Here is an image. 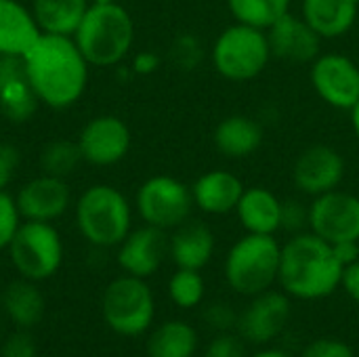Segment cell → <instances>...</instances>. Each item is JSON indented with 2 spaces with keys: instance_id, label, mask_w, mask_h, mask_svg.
<instances>
[{
  "instance_id": "1",
  "label": "cell",
  "mask_w": 359,
  "mask_h": 357,
  "mask_svg": "<svg viewBox=\"0 0 359 357\" xmlns=\"http://www.w3.org/2000/svg\"><path fill=\"white\" fill-rule=\"evenodd\" d=\"M21 61L40 105L67 109L82 99L90 63L72 36L40 34Z\"/></svg>"
},
{
  "instance_id": "2",
  "label": "cell",
  "mask_w": 359,
  "mask_h": 357,
  "mask_svg": "<svg viewBox=\"0 0 359 357\" xmlns=\"http://www.w3.org/2000/svg\"><path fill=\"white\" fill-rule=\"evenodd\" d=\"M343 269L332 244L311 231H301L282 246L278 282L292 299L318 301L341 286Z\"/></svg>"
},
{
  "instance_id": "3",
  "label": "cell",
  "mask_w": 359,
  "mask_h": 357,
  "mask_svg": "<svg viewBox=\"0 0 359 357\" xmlns=\"http://www.w3.org/2000/svg\"><path fill=\"white\" fill-rule=\"evenodd\" d=\"M72 38L90 65L114 67L133 50L135 21L120 2L90 4Z\"/></svg>"
},
{
  "instance_id": "4",
  "label": "cell",
  "mask_w": 359,
  "mask_h": 357,
  "mask_svg": "<svg viewBox=\"0 0 359 357\" xmlns=\"http://www.w3.org/2000/svg\"><path fill=\"white\" fill-rule=\"evenodd\" d=\"M74 217L82 238L97 248L120 246L133 229L128 198L107 183L86 187L76 200Z\"/></svg>"
},
{
  "instance_id": "5",
  "label": "cell",
  "mask_w": 359,
  "mask_h": 357,
  "mask_svg": "<svg viewBox=\"0 0 359 357\" xmlns=\"http://www.w3.org/2000/svg\"><path fill=\"white\" fill-rule=\"evenodd\" d=\"M282 246L276 236L246 234L227 252L225 280L229 288L242 297H257L278 280Z\"/></svg>"
},
{
  "instance_id": "6",
  "label": "cell",
  "mask_w": 359,
  "mask_h": 357,
  "mask_svg": "<svg viewBox=\"0 0 359 357\" xmlns=\"http://www.w3.org/2000/svg\"><path fill=\"white\" fill-rule=\"evenodd\" d=\"M271 59L267 29L231 23L212 42L210 63L215 72L229 82H248L263 74Z\"/></svg>"
},
{
  "instance_id": "7",
  "label": "cell",
  "mask_w": 359,
  "mask_h": 357,
  "mask_svg": "<svg viewBox=\"0 0 359 357\" xmlns=\"http://www.w3.org/2000/svg\"><path fill=\"white\" fill-rule=\"evenodd\" d=\"M6 250L17 274L32 282L53 278L63 263V242L53 223L21 221Z\"/></svg>"
},
{
  "instance_id": "8",
  "label": "cell",
  "mask_w": 359,
  "mask_h": 357,
  "mask_svg": "<svg viewBox=\"0 0 359 357\" xmlns=\"http://www.w3.org/2000/svg\"><path fill=\"white\" fill-rule=\"evenodd\" d=\"M105 324L120 337H139L149 330L156 314L154 292L143 278L122 276L107 284L101 301Z\"/></svg>"
},
{
  "instance_id": "9",
  "label": "cell",
  "mask_w": 359,
  "mask_h": 357,
  "mask_svg": "<svg viewBox=\"0 0 359 357\" xmlns=\"http://www.w3.org/2000/svg\"><path fill=\"white\" fill-rule=\"evenodd\" d=\"M135 206L145 225L168 231L189 221L196 204L187 183L170 175H154L139 185Z\"/></svg>"
},
{
  "instance_id": "10",
  "label": "cell",
  "mask_w": 359,
  "mask_h": 357,
  "mask_svg": "<svg viewBox=\"0 0 359 357\" xmlns=\"http://www.w3.org/2000/svg\"><path fill=\"white\" fill-rule=\"evenodd\" d=\"M307 227L328 244L359 242V198L349 191H328L309 204Z\"/></svg>"
},
{
  "instance_id": "11",
  "label": "cell",
  "mask_w": 359,
  "mask_h": 357,
  "mask_svg": "<svg viewBox=\"0 0 359 357\" xmlns=\"http://www.w3.org/2000/svg\"><path fill=\"white\" fill-rule=\"evenodd\" d=\"M309 80L316 95L334 109L351 112L359 101V65L343 53H320L311 61Z\"/></svg>"
},
{
  "instance_id": "12",
  "label": "cell",
  "mask_w": 359,
  "mask_h": 357,
  "mask_svg": "<svg viewBox=\"0 0 359 357\" xmlns=\"http://www.w3.org/2000/svg\"><path fill=\"white\" fill-rule=\"evenodd\" d=\"M76 143L86 164L114 166L128 156L133 133L122 118L114 114H101L82 126Z\"/></svg>"
},
{
  "instance_id": "13",
  "label": "cell",
  "mask_w": 359,
  "mask_h": 357,
  "mask_svg": "<svg viewBox=\"0 0 359 357\" xmlns=\"http://www.w3.org/2000/svg\"><path fill=\"white\" fill-rule=\"evenodd\" d=\"M347 173L345 158L332 145L316 143L299 154L292 166V183L305 196H322L341 187Z\"/></svg>"
},
{
  "instance_id": "14",
  "label": "cell",
  "mask_w": 359,
  "mask_h": 357,
  "mask_svg": "<svg viewBox=\"0 0 359 357\" xmlns=\"http://www.w3.org/2000/svg\"><path fill=\"white\" fill-rule=\"evenodd\" d=\"M290 297L286 292L265 290L248 303V307L240 314L238 330L240 337L252 345H267L290 322Z\"/></svg>"
},
{
  "instance_id": "15",
  "label": "cell",
  "mask_w": 359,
  "mask_h": 357,
  "mask_svg": "<svg viewBox=\"0 0 359 357\" xmlns=\"http://www.w3.org/2000/svg\"><path fill=\"white\" fill-rule=\"evenodd\" d=\"M15 204L23 221L53 223L67 213L72 204V191L65 179L42 173L19 187Z\"/></svg>"
},
{
  "instance_id": "16",
  "label": "cell",
  "mask_w": 359,
  "mask_h": 357,
  "mask_svg": "<svg viewBox=\"0 0 359 357\" xmlns=\"http://www.w3.org/2000/svg\"><path fill=\"white\" fill-rule=\"evenodd\" d=\"M271 57L288 63H311L322 53V36L301 17L286 13L267 29Z\"/></svg>"
},
{
  "instance_id": "17",
  "label": "cell",
  "mask_w": 359,
  "mask_h": 357,
  "mask_svg": "<svg viewBox=\"0 0 359 357\" xmlns=\"http://www.w3.org/2000/svg\"><path fill=\"white\" fill-rule=\"evenodd\" d=\"M170 238L164 229L143 225L139 229H130V234L118 246V265L124 274L135 278L154 276L168 255Z\"/></svg>"
},
{
  "instance_id": "18",
  "label": "cell",
  "mask_w": 359,
  "mask_h": 357,
  "mask_svg": "<svg viewBox=\"0 0 359 357\" xmlns=\"http://www.w3.org/2000/svg\"><path fill=\"white\" fill-rule=\"evenodd\" d=\"M40 101L27 80L21 57L0 55V112L13 124L27 122Z\"/></svg>"
},
{
  "instance_id": "19",
  "label": "cell",
  "mask_w": 359,
  "mask_h": 357,
  "mask_svg": "<svg viewBox=\"0 0 359 357\" xmlns=\"http://www.w3.org/2000/svg\"><path fill=\"white\" fill-rule=\"evenodd\" d=\"M244 181L223 168L206 170L191 185V196L196 208L206 215H229L236 213V206L244 194Z\"/></svg>"
},
{
  "instance_id": "20",
  "label": "cell",
  "mask_w": 359,
  "mask_h": 357,
  "mask_svg": "<svg viewBox=\"0 0 359 357\" xmlns=\"http://www.w3.org/2000/svg\"><path fill=\"white\" fill-rule=\"evenodd\" d=\"M265 139L263 124L246 114L225 116L212 133L217 151L229 160H246L255 156Z\"/></svg>"
},
{
  "instance_id": "21",
  "label": "cell",
  "mask_w": 359,
  "mask_h": 357,
  "mask_svg": "<svg viewBox=\"0 0 359 357\" xmlns=\"http://www.w3.org/2000/svg\"><path fill=\"white\" fill-rule=\"evenodd\" d=\"M236 215L246 234L276 236L282 229V200L267 187H246Z\"/></svg>"
},
{
  "instance_id": "22",
  "label": "cell",
  "mask_w": 359,
  "mask_h": 357,
  "mask_svg": "<svg viewBox=\"0 0 359 357\" xmlns=\"http://www.w3.org/2000/svg\"><path fill=\"white\" fill-rule=\"evenodd\" d=\"M168 255L179 269H204L215 255V234L202 221H185L170 236Z\"/></svg>"
},
{
  "instance_id": "23",
  "label": "cell",
  "mask_w": 359,
  "mask_h": 357,
  "mask_svg": "<svg viewBox=\"0 0 359 357\" xmlns=\"http://www.w3.org/2000/svg\"><path fill=\"white\" fill-rule=\"evenodd\" d=\"M40 34L29 6L19 0H0V55L23 57Z\"/></svg>"
},
{
  "instance_id": "24",
  "label": "cell",
  "mask_w": 359,
  "mask_h": 357,
  "mask_svg": "<svg viewBox=\"0 0 359 357\" xmlns=\"http://www.w3.org/2000/svg\"><path fill=\"white\" fill-rule=\"evenodd\" d=\"M358 15L359 0H301V17L322 40L345 36L355 25Z\"/></svg>"
},
{
  "instance_id": "25",
  "label": "cell",
  "mask_w": 359,
  "mask_h": 357,
  "mask_svg": "<svg viewBox=\"0 0 359 357\" xmlns=\"http://www.w3.org/2000/svg\"><path fill=\"white\" fill-rule=\"evenodd\" d=\"M90 0H32V15L42 34L74 36Z\"/></svg>"
},
{
  "instance_id": "26",
  "label": "cell",
  "mask_w": 359,
  "mask_h": 357,
  "mask_svg": "<svg viewBox=\"0 0 359 357\" xmlns=\"http://www.w3.org/2000/svg\"><path fill=\"white\" fill-rule=\"evenodd\" d=\"M2 309L11 318L13 324L21 328H32L42 320L44 314V297L32 280H15L4 288Z\"/></svg>"
},
{
  "instance_id": "27",
  "label": "cell",
  "mask_w": 359,
  "mask_h": 357,
  "mask_svg": "<svg viewBox=\"0 0 359 357\" xmlns=\"http://www.w3.org/2000/svg\"><path fill=\"white\" fill-rule=\"evenodd\" d=\"M198 349L196 330L181 320L158 326L147 341L149 357H194Z\"/></svg>"
},
{
  "instance_id": "28",
  "label": "cell",
  "mask_w": 359,
  "mask_h": 357,
  "mask_svg": "<svg viewBox=\"0 0 359 357\" xmlns=\"http://www.w3.org/2000/svg\"><path fill=\"white\" fill-rule=\"evenodd\" d=\"M292 0H227L231 17L240 23L269 29L278 19L290 13Z\"/></svg>"
},
{
  "instance_id": "29",
  "label": "cell",
  "mask_w": 359,
  "mask_h": 357,
  "mask_svg": "<svg viewBox=\"0 0 359 357\" xmlns=\"http://www.w3.org/2000/svg\"><path fill=\"white\" fill-rule=\"evenodd\" d=\"M80 162L84 160L76 141H65V139L50 141L40 151V168L44 175L67 179L80 166Z\"/></svg>"
},
{
  "instance_id": "30",
  "label": "cell",
  "mask_w": 359,
  "mask_h": 357,
  "mask_svg": "<svg viewBox=\"0 0 359 357\" xmlns=\"http://www.w3.org/2000/svg\"><path fill=\"white\" fill-rule=\"evenodd\" d=\"M206 284L200 271L196 269H179L168 280V295L170 301L181 309H194L204 301Z\"/></svg>"
},
{
  "instance_id": "31",
  "label": "cell",
  "mask_w": 359,
  "mask_h": 357,
  "mask_svg": "<svg viewBox=\"0 0 359 357\" xmlns=\"http://www.w3.org/2000/svg\"><path fill=\"white\" fill-rule=\"evenodd\" d=\"M168 57L181 72H194L204 61V46L196 34H179L170 44Z\"/></svg>"
},
{
  "instance_id": "32",
  "label": "cell",
  "mask_w": 359,
  "mask_h": 357,
  "mask_svg": "<svg viewBox=\"0 0 359 357\" xmlns=\"http://www.w3.org/2000/svg\"><path fill=\"white\" fill-rule=\"evenodd\" d=\"M21 215L17 210L15 198L4 189H0V250H6L15 231L21 225Z\"/></svg>"
},
{
  "instance_id": "33",
  "label": "cell",
  "mask_w": 359,
  "mask_h": 357,
  "mask_svg": "<svg viewBox=\"0 0 359 357\" xmlns=\"http://www.w3.org/2000/svg\"><path fill=\"white\" fill-rule=\"evenodd\" d=\"M238 320L240 316L229 303H210L204 309V322L219 332H229L231 328H238Z\"/></svg>"
},
{
  "instance_id": "34",
  "label": "cell",
  "mask_w": 359,
  "mask_h": 357,
  "mask_svg": "<svg viewBox=\"0 0 359 357\" xmlns=\"http://www.w3.org/2000/svg\"><path fill=\"white\" fill-rule=\"evenodd\" d=\"M309 208L303 206L299 200H282V229L294 234H301L307 227Z\"/></svg>"
},
{
  "instance_id": "35",
  "label": "cell",
  "mask_w": 359,
  "mask_h": 357,
  "mask_svg": "<svg viewBox=\"0 0 359 357\" xmlns=\"http://www.w3.org/2000/svg\"><path fill=\"white\" fill-rule=\"evenodd\" d=\"M301 357H355L349 343L339 339H318L309 343Z\"/></svg>"
},
{
  "instance_id": "36",
  "label": "cell",
  "mask_w": 359,
  "mask_h": 357,
  "mask_svg": "<svg viewBox=\"0 0 359 357\" xmlns=\"http://www.w3.org/2000/svg\"><path fill=\"white\" fill-rule=\"evenodd\" d=\"M204 357H246V349L240 337L221 332L217 339L210 341V345L204 351Z\"/></svg>"
},
{
  "instance_id": "37",
  "label": "cell",
  "mask_w": 359,
  "mask_h": 357,
  "mask_svg": "<svg viewBox=\"0 0 359 357\" xmlns=\"http://www.w3.org/2000/svg\"><path fill=\"white\" fill-rule=\"evenodd\" d=\"M19 162H21L19 149L11 143H0V189L2 191L13 183Z\"/></svg>"
},
{
  "instance_id": "38",
  "label": "cell",
  "mask_w": 359,
  "mask_h": 357,
  "mask_svg": "<svg viewBox=\"0 0 359 357\" xmlns=\"http://www.w3.org/2000/svg\"><path fill=\"white\" fill-rule=\"evenodd\" d=\"M0 357H36V343L29 335L15 332L4 341Z\"/></svg>"
},
{
  "instance_id": "39",
  "label": "cell",
  "mask_w": 359,
  "mask_h": 357,
  "mask_svg": "<svg viewBox=\"0 0 359 357\" xmlns=\"http://www.w3.org/2000/svg\"><path fill=\"white\" fill-rule=\"evenodd\" d=\"M160 55L154 53V50H141L133 57V65H130V72L135 76H151L160 69Z\"/></svg>"
},
{
  "instance_id": "40",
  "label": "cell",
  "mask_w": 359,
  "mask_h": 357,
  "mask_svg": "<svg viewBox=\"0 0 359 357\" xmlns=\"http://www.w3.org/2000/svg\"><path fill=\"white\" fill-rule=\"evenodd\" d=\"M341 286L345 288V292L359 303V259L355 263L347 265L343 269V280H341Z\"/></svg>"
},
{
  "instance_id": "41",
  "label": "cell",
  "mask_w": 359,
  "mask_h": 357,
  "mask_svg": "<svg viewBox=\"0 0 359 357\" xmlns=\"http://www.w3.org/2000/svg\"><path fill=\"white\" fill-rule=\"evenodd\" d=\"M337 259L343 263V267L355 263L359 259V242H341V244H332Z\"/></svg>"
},
{
  "instance_id": "42",
  "label": "cell",
  "mask_w": 359,
  "mask_h": 357,
  "mask_svg": "<svg viewBox=\"0 0 359 357\" xmlns=\"http://www.w3.org/2000/svg\"><path fill=\"white\" fill-rule=\"evenodd\" d=\"M349 114H351V128H353V135H355V139H358L359 143V101Z\"/></svg>"
},
{
  "instance_id": "43",
  "label": "cell",
  "mask_w": 359,
  "mask_h": 357,
  "mask_svg": "<svg viewBox=\"0 0 359 357\" xmlns=\"http://www.w3.org/2000/svg\"><path fill=\"white\" fill-rule=\"evenodd\" d=\"M252 357H292V356H290V353H286V351H280V349H265V351L255 353Z\"/></svg>"
},
{
  "instance_id": "44",
  "label": "cell",
  "mask_w": 359,
  "mask_h": 357,
  "mask_svg": "<svg viewBox=\"0 0 359 357\" xmlns=\"http://www.w3.org/2000/svg\"><path fill=\"white\" fill-rule=\"evenodd\" d=\"M114 2H120V0H90V4H114Z\"/></svg>"
}]
</instances>
